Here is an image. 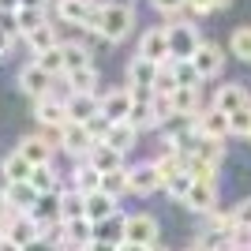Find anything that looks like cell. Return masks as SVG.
I'll return each mask as SVG.
<instances>
[{
    "instance_id": "cell-26",
    "label": "cell",
    "mask_w": 251,
    "mask_h": 251,
    "mask_svg": "<svg viewBox=\"0 0 251 251\" xmlns=\"http://www.w3.org/2000/svg\"><path fill=\"white\" fill-rule=\"evenodd\" d=\"M64 45V75L72 72H83V68H94V56H90V49H86L83 42H60Z\"/></svg>"
},
{
    "instance_id": "cell-46",
    "label": "cell",
    "mask_w": 251,
    "mask_h": 251,
    "mask_svg": "<svg viewBox=\"0 0 251 251\" xmlns=\"http://www.w3.org/2000/svg\"><path fill=\"white\" fill-rule=\"evenodd\" d=\"M15 218V210H11V202H8V191L0 188V225H4V221H11Z\"/></svg>"
},
{
    "instance_id": "cell-49",
    "label": "cell",
    "mask_w": 251,
    "mask_h": 251,
    "mask_svg": "<svg viewBox=\"0 0 251 251\" xmlns=\"http://www.w3.org/2000/svg\"><path fill=\"white\" fill-rule=\"evenodd\" d=\"M0 11H19V0H0Z\"/></svg>"
},
{
    "instance_id": "cell-35",
    "label": "cell",
    "mask_w": 251,
    "mask_h": 251,
    "mask_svg": "<svg viewBox=\"0 0 251 251\" xmlns=\"http://www.w3.org/2000/svg\"><path fill=\"white\" fill-rule=\"evenodd\" d=\"M229 49H232V56H236V60L251 64V26H236V30H232Z\"/></svg>"
},
{
    "instance_id": "cell-23",
    "label": "cell",
    "mask_w": 251,
    "mask_h": 251,
    "mask_svg": "<svg viewBox=\"0 0 251 251\" xmlns=\"http://www.w3.org/2000/svg\"><path fill=\"white\" fill-rule=\"evenodd\" d=\"M4 191H8V202H11L15 214H30V210L38 206V199H42V195L30 188V180H26V184H8Z\"/></svg>"
},
{
    "instance_id": "cell-16",
    "label": "cell",
    "mask_w": 251,
    "mask_h": 251,
    "mask_svg": "<svg viewBox=\"0 0 251 251\" xmlns=\"http://www.w3.org/2000/svg\"><path fill=\"white\" fill-rule=\"evenodd\" d=\"M49 86H52V79L38 68V64H26V68L19 72V90H23V94H30L34 101H38V98H49L52 94Z\"/></svg>"
},
{
    "instance_id": "cell-17",
    "label": "cell",
    "mask_w": 251,
    "mask_h": 251,
    "mask_svg": "<svg viewBox=\"0 0 251 251\" xmlns=\"http://www.w3.org/2000/svg\"><path fill=\"white\" fill-rule=\"evenodd\" d=\"M101 113V98L98 94H72L68 98V124H86Z\"/></svg>"
},
{
    "instance_id": "cell-5",
    "label": "cell",
    "mask_w": 251,
    "mask_h": 251,
    "mask_svg": "<svg viewBox=\"0 0 251 251\" xmlns=\"http://www.w3.org/2000/svg\"><path fill=\"white\" fill-rule=\"evenodd\" d=\"M4 240L19 244L23 251L34 248V244L42 240V229H38V221L30 218V214H15L11 221H4Z\"/></svg>"
},
{
    "instance_id": "cell-42",
    "label": "cell",
    "mask_w": 251,
    "mask_h": 251,
    "mask_svg": "<svg viewBox=\"0 0 251 251\" xmlns=\"http://www.w3.org/2000/svg\"><path fill=\"white\" fill-rule=\"evenodd\" d=\"M232 225H236L240 232H251V199H244L240 206L232 210Z\"/></svg>"
},
{
    "instance_id": "cell-55",
    "label": "cell",
    "mask_w": 251,
    "mask_h": 251,
    "mask_svg": "<svg viewBox=\"0 0 251 251\" xmlns=\"http://www.w3.org/2000/svg\"><path fill=\"white\" fill-rule=\"evenodd\" d=\"M154 251H165V248H154Z\"/></svg>"
},
{
    "instance_id": "cell-14",
    "label": "cell",
    "mask_w": 251,
    "mask_h": 251,
    "mask_svg": "<svg viewBox=\"0 0 251 251\" xmlns=\"http://www.w3.org/2000/svg\"><path fill=\"white\" fill-rule=\"evenodd\" d=\"M184 206L206 218L210 210L218 206V184H210V180H195V184H191V191H188V199H184Z\"/></svg>"
},
{
    "instance_id": "cell-39",
    "label": "cell",
    "mask_w": 251,
    "mask_h": 251,
    "mask_svg": "<svg viewBox=\"0 0 251 251\" xmlns=\"http://www.w3.org/2000/svg\"><path fill=\"white\" fill-rule=\"evenodd\" d=\"M83 127H86V135H90V143L98 147V143H105V135H109V127H113V124H109V120H105V116L98 113L94 120H86Z\"/></svg>"
},
{
    "instance_id": "cell-24",
    "label": "cell",
    "mask_w": 251,
    "mask_h": 251,
    "mask_svg": "<svg viewBox=\"0 0 251 251\" xmlns=\"http://www.w3.org/2000/svg\"><path fill=\"white\" fill-rule=\"evenodd\" d=\"M86 161L98 169V176H105V173H116V169H124V154H116V150H109L105 143H98L90 154H86Z\"/></svg>"
},
{
    "instance_id": "cell-2",
    "label": "cell",
    "mask_w": 251,
    "mask_h": 251,
    "mask_svg": "<svg viewBox=\"0 0 251 251\" xmlns=\"http://www.w3.org/2000/svg\"><path fill=\"white\" fill-rule=\"evenodd\" d=\"M120 244L157 248V221L150 214H127V218H120Z\"/></svg>"
},
{
    "instance_id": "cell-15",
    "label": "cell",
    "mask_w": 251,
    "mask_h": 251,
    "mask_svg": "<svg viewBox=\"0 0 251 251\" xmlns=\"http://www.w3.org/2000/svg\"><path fill=\"white\" fill-rule=\"evenodd\" d=\"M248 90H244L240 83H225V86H218V94H214V109L218 113H225V116H232V113H240V109H248Z\"/></svg>"
},
{
    "instance_id": "cell-33",
    "label": "cell",
    "mask_w": 251,
    "mask_h": 251,
    "mask_svg": "<svg viewBox=\"0 0 251 251\" xmlns=\"http://www.w3.org/2000/svg\"><path fill=\"white\" fill-rule=\"evenodd\" d=\"M127 184H131L127 169H116V173H105V176H101V191H105V195H113L116 202H120V195H127Z\"/></svg>"
},
{
    "instance_id": "cell-18",
    "label": "cell",
    "mask_w": 251,
    "mask_h": 251,
    "mask_svg": "<svg viewBox=\"0 0 251 251\" xmlns=\"http://www.w3.org/2000/svg\"><path fill=\"white\" fill-rule=\"evenodd\" d=\"M19 150L23 157H26V161H30L34 169L38 165H52V147H49V139L45 135H26V139H19Z\"/></svg>"
},
{
    "instance_id": "cell-10",
    "label": "cell",
    "mask_w": 251,
    "mask_h": 251,
    "mask_svg": "<svg viewBox=\"0 0 251 251\" xmlns=\"http://www.w3.org/2000/svg\"><path fill=\"white\" fill-rule=\"evenodd\" d=\"M191 64H195L199 79H214V75H221V68H225V52H221V45H214V42H199Z\"/></svg>"
},
{
    "instance_id": "cell-30",
    "label": "cell",
    "mask_w": 251,
    "mask_h": 251,
    "mask_svg": "<svg viewBox=\"0 0 251 251\" xmlns=\"http://www.w3.org/2000/svg\"><path fill=\"white\" fill-rule=\"evenodd\" d=\"M26 45H30V52L34 56H42V52H49V49H56V30H52V23H45V26H38V30H30L26 34Z\"/></svg>"
},
{
    "instance_id": "cell-43",
    "label": "cell",
    "mask_w": 251,
    "mask_h": 251,
    "mask_svg": "<svg viewBox=\"0 0 251 251\" xmlns=\"http://www.w3.org/2000/svg\"><path fill=\"white\" fill-rule=\"evenodd\" d=\"M188 11H195V15H210V11H218V0H188Z\"/></svg>"
},
{
    "instance_id": "cell-1",
    "label": "cell",
    "mask_w": 251,
    "mask_h": 251,
    "mask_svg": "<svg viewBox=\"0 0 251 251\" xmlns=\"http://www.w3.org/2000/svg\"><path fill=\"white\" fill-rule=\"evenodd\" d=\"M86 30H94L98 38H105V42L116 45V42H124L127 34L135 30V11H131V4H101V8H94Z\"/></svg>"
},
{
    "instance_id": "cell-50",
    "label": "cell",
    "mask_w": 251,
    "mask_h": 251,
    "mask_svg": "<svg viewBox=\"0 0 251 251\" xmlns=\"http://www.w3.org/2000/svg\"><path fill=\"white\" fill-rule=\"evenodd\" d=\"M0 251H23L19 244H11V240H0Z\"/></svg>"
},
{
    "instance_id": "cell-56",
    "label": "cell",
    "mask_w": 251,
    "mask_h": 251,
    "mask_svg": "<svg viewBox=\"0 0 251 251\" xmlns=\"http://www.w3.org/2000/svg\"><path fill=\"white\" fill-rule=\"evenodd\" d=\"M248 139H251V131H248Z\"/></svg>"
},
{
    "instance_id": "cell-8",
    "label": "cell",
    "mask_w": 251,
    "mask_h": 251,
    "mask_svg": "<svg viewBox=\"0 0 251 251\" xmlns=\"http://www.w3.org/2000/svg\"><path fill=\"white\" fill-rule=\"evenodd\" d=\"M127 176H131L127 191H131V195H139V199H147V195H154V191L165 188V184H161V173H157L154 161H143V165L127 169Z\"/></svg>"
},
{
    "instance_id": "cell-31",
    "label": "cell",
    "mask_w": 251,
    "mask_h": 251,
    "mask_svg": "<svg viewBox=\"0 0 251 251\" xmlns=\"http://www.w3.org/2000/svg\"><path fill=\"white\" fill-rule=\"evenodd\" d=\"M68 86H72V94H98V72L94 68H83V72H72L64 75Z\"/></svg>"
},
{
    "instance_id": "cell-53",
    "label": "cell",
    "mask_w": 251,
    "mask_h": 251,
    "mask_svg": "<svg viewBox=\"0 0 251 251\" xmlns=\"http://www.w3.org/2000/svg\"><path fill=\"white\" fill-rule=\"evenodd\" d=\"M229 4H232V0H218V8H229Z\"/></svg>"
},
{
    "instance_id": "cell-54",
    "label": "cell",
    "mask_w": 251,
    "mask_h": 251,
    "mask_svg": "<svg viewBox=\"0 0 251 251\" xmlns=\"http://www.w3.org/2000/svg\"><path fill=\"white\" fill-rule=\"evenodd\" d=\"M0 240H4V225H0Z\"/></svg>"
},
{
    "instance_id": "cell-40",
    "label": "cell",
    "mask_w": 251,
    "mask_h": 251,
    "mask_svg": "<svg viewBox=\"0 0 251 251\" xmlns=\"http://www.w3.org/2000/svg\"><path fill=\"white\" fill-rule=\"evenodd\" d=\"M248 131H251V105L229 116V135H248Z\"/></svg>"
},
{
    "instance_id": "cell-3",
    "label": "cell",
    "mask_w": 251,
    "mask_h": 251,
    "mask_svg": "<svg viewBox=\"0 0 251 251\" xmlns=\"http://www.w3.org/2000/svg\"><path fill=\"white\" fill-rule=\"evenodd\" d=\"M101 98V116L109 124H124L127 113H131V105H135V94H131V86H116L109 94H98Z\"/></svg>"
},
{
    "instance_id": "cell-22",
    "label": "cell",
    "mask_w": 251,
    "mask_h": 251,
    "mask_svg": "<svg viewBox=\"0 0 251 251\" xmlns=\"http://www.w3.org/2000/svg\"><path fill=\"white\" fill-rule=\"evenodd\" d=\"M169 101H173V116H199V86H176Z\"/></svg>"
},
{
    "instance_id": "cell-27",
    "label": "cell",
    "mask_w": 251,
    "mask_h": 251,
    "mask_svg": "<svg viewBox=\"0 0 251 251\" xmlns=\"http://www.w3.org/2000/svg\"><path fill=\"white\" fill-rule=\"evenodd\" d=\"M135 143H139V131L127 124V120H124V124H113V127H109V135H105V147L116 150V154H127Z\"/></svg>"
},
{
    "instance_id": "cell-38",
    "label": "cell",
    "mask_w": 251,
    "mask_h": 251,
    "mask_svg": "<svg viewBox=\"0 0 251 251\" xmlns=\"http://www.w3.org/2000/svg\"><path fill=\"white\" fill-rule=\"evenodd\" d=\"M173 79H176V86H199L202 83L191 60H173Z\"/></svg>"
},
{
    "instance_id": "cell-41",
    "label": "cell",
    "mask_w": 251,
    "mask_h": 251,
    "mask_svg": "<svg viewBox=\"0 0 251 251\" xmlns=\"http://www.w3.org/2000/svg\"><path fill=\"white\" fill-rule=\"evenodd\" d=\"M150 8L161 11V15H169V19H176L180 11L188 8V0H150Z\"/></svg>"
},
{
    "instance_id": "cell-9",
    "label": "cell",
    "mask_w": 251,
    "mask_h": 251,
    "mask_svg": "<svg viewBox=\"0 0 251 251\" xmlns=\"http://www.w3.org/2000/svg\"><path fill=\"white\" fill-rule=\"evenodd\" d=\"M34 120H38V124L42 127H56V131H60L64 124H68V101H64V98H38V101H34Z\"/></svg>"
},
{
    "instance_id": "cell-52",
    "label": "cell",
    "mask_w": 251,
    "mask_h": 251,
    "mask_svg": "<svg viewBox=\"0 0 251 251\" xmlns=\"http://www.w3.org/2000/svg\"><path fill=\"white\" fill-rule=\"evenodd\" d=\"M188 251H206V244H202V240H195V244H191Z\"/></svg>"
},
{
    "instance_id": "cell-44",
    "label": "cell",
    "mask_w": 251,
    "mask_h": 251,
    "mask_svg": "<svg viewBox=\"0 0 251 251\" xmlns=\"http://www.w3.org/2000/svg\"><path fill=\"white\" fill-rule=\"evenodd\" d=\"M83 251H120V240H101V236H94Z\"/></svg>"
},
{
    "instance_id": "cell-13",
    "label": "cell",
    "mask_w": 251,
    "mask_h": 251,
    "mask_svg": "<svg viewBox=\"0 0 251 251\" xmlns=\"http://www.w3.org/2000/svg\"><path fill=\"white\" fill-rule=\"evenodd\" d=\"M83 202H86V221H90L94 229L105 225L109 218H116V199H113V195H105L101 188L90 191V195H83Z\"/></svg>"
},
{
    "instance_id": "cell-7",
    "label": "cell",
    "mask_w": 251,
    "mask_h": 251,
    "mask_svg": "<svg viewBox=\"0 0 251 251\" xmlns=\"http://www.w3.org/2000/svg\"><path fill=\"white\" fill-rule=\"evenodd\" d=\"M56 236H60L56 244H60L64 251H83L86 244L98 236V229H94V225H90L86 218H79V221H64L60 229H56Z\"/></svg>"
},
{
    "instance_id": "cell-32",
    "label": "cell",
    "mask_w": 251,
    "mask_h": 251,
    "mask_svg": "<svg viewBox=\"0 0 251 251\" xmlns=\"http://www.w3.org/2000/svg\"><path fill=\"white\" fill-rule=\"evenodd\" d=\"M34 64H38V68H42L49 79H60V75H64V45L42 52V56H34Z\"/></svg>"
},
{
    "instance_id": "cell-20",
    "label": "cell",
    "mask_w": 251,
    "mask_h": 251,
    "mask_svg": "<svg viewBox=\"0 0 251 251\" xmlns=\"http://www.w3.org/2000/svg\"><path fill=\"white\" fill-rule=\"evenodd\" d=\"M154 79H157V64L143 60V56L127 64V86L131 90H154Z\"/></svg>"
},
{
    "instance_id": "cell-51",
    "label": "cell",
    "mask_w": 251,
    "mask_h": 251,
    "mask_svg": "<svg viewBox=\"0 0 251 251\" xmlns=\"http://www.w3.org/2000/svg\"><path fill=\"white\" fill-rule=\"evenodd\" d=\"M120 251H154V248H139V244H120Z\"/></svg>"
},
{
    "instance_id": "cell-45",
    "label": "cell",
    "mask_w": 251,
    "mask_h": 251,
    "mask_svg": "<svg viewBox=\"0 0 251 251\" xmlns=\"http://www.w3.org/2000/svg\"><path fill=\"white\" fill-rule=\"evenodd\" d=\"M0 30H4V34H11V38L19 34V23H15V11H0Z\"/></svg>"
},
{
    "instance_id": "cell-29",
    "label": "cell",
    "mask_w": 251,
    "mask_h": 251,
    "mask_svg": "<svg viewBox=\"0 0 251 251\" xmlns=\"http://www.w3.org/2000/svg\"><path fill=\"white\" fill-rule=\"evenodd\" d=\"M56 184H60V176H56V169H52V165H38L30 173V188L38 191L42 199H45V195H56Z\"/></svg>"
},
{
    "instance_id": "cell-25",
    "label": "cell",
    "mask_w": 251,
    "mask_h": 251,
    "mask_svg": "<svg viewBox=\"0 0 251 251\" xmlns=\"http://www.w3.org/2000/svg\"><path fill=\"white\" fill-rule=\"evenodd\" d=\"M56 11H60L64 23L86 26V23H90V15H94V4H90V0H56Z\"/></svg>"
},
{
    "instance_id": "cell-19",
    "label": "cell",
    "mask_w": 251,
    "mask_h": 251,
    "mask_svg": "<svg viewBox=\"0 0 251 251\" xmlns=\"http://www.w3.org/2000/svg\"><path fill=\"white\" fill-rule=\"evenodd\" d=\"M56 218H60V225H64V221H79V218H86V202H83V195H79L75 188L56 191Z\"/></svg>"
},
{
    "instance_id": "cell-11",
    "label": "cell",
    "mask_w": 251,
    "mask_h": 251,
    "mask_svg": "<svg viewBox=\"0 0 251 251\" xmlns=\"http://www.w3.org/2000/svg\"><path fill=\"white\" fill-rule=\"evenodd\" d=\"M229 135V116L210 109V113H199L195 116V139H206V143H221Z\"/></svg>"
},
{
    "instance_id": "cell-21",
    "label": "cell",
    "mask_w": 251,
    "mask_h": 251,
    "mask_svg": "<svg viewBox=\"0 0 251 251\" xmlns=\"http://www.w3.org/2000/svg\"><path fill=\"white\" fill-rule=\"evenodd\" d=\"M0 173H4V180H8V184H26V180H30V173H34V165L19 154V150H11V154L0 161Z\"/></svg>"
},
{
    "instance_id": "cell-4",
    "label": "cell",
    "mask_w": 251,
    "mask_h": 251,
    "mask_svg": "<svg viewBox=\"0 0 251 251\" xmlns=\"http://www.w3.org/2000/svg\"><path fill=\"white\" fill-rule=\"evenodd\" d=\"M135 56H143V60H150V64L173 60V56H169V26H150V30L139 38V52Z\"/></svg>"
},
{
    "instance_id": "cell-34",
    "label": "cell",
    "mask_w": 251,
    "mask_h": 251,
    "mask_svg": "<svg viewBox=\"0 0 251 251\" xmlns=\"http://www.w3.org/2000/svg\"><path fill=\"white\" fill-rule=\"evenodd\" d=\"M15 23H19V34L26 38L30 30H38V26H45L49 23V15H45L42 8H19L15 11Z\"/></svg>"
},
{
    "instance_id": "cell-12",
    "label": "cell",
    "mask_w": 251,
    "mask_h": 251,
    "mask_svg": "<svg viewBox=\"0 0 251 251\" xmlns=\"http://www.w3.org/2000/svg\"><path fill=\"white\" fill-rule=\"evenodd\" d=\"M60 150H64V154H72L75 161H79V157L86 161V154L94 150V143H90V135H86L83 124H64L60 127Z\"/></svg>"
},
{
    "instance_id": "cell-48",
    "label": "cell",
    "mask_w": 251,
    "mask_h": 251,
    "mask_svg": "<svg viewBox=\"0 0 251 251\" xmlns=\"http://www.w3.org/2000/svg\"><path fill=\"white\" fill-rule=\"evenodd\" d=\"M45 4L49 0H19V8H42V11H45Z\"/></svg>"
},
{
    "instance_id": "cell-36",
    "label": "cell",
    "mask_w": 251,
    "mask_h": 251,
    "mask_svg": "<svg viewBox=\"0 0 251 251\" xmlns=\"http://www.w3.org/2000/svg\"><path fill=\"white\" fill-rule=\"evenodd\" d=\"M188 154L199 157L202 165H210V169L221 165V143H206V139H199V143H195V150H188Z\"/></svg>"
},
{
    "instance_id": "cell-37",
    "label": "cell",
    "mask_w": 251,
    "mask_h": 251,
    "mask_svg": "<svg viewBox=\"0 0 251 251\" xmlns=\"http://www.w3.org/2000/svg\"><path fill=\"white\" fill-rule=\"evenodd\" d=\"M191 184H195V180H191V173H188V169H184V173H176L173 180H165V191H169V199L184 202V199H188V191H191Z\"/></svg>"
},
{
    "instance_id": "cell-6",
    "label": "cell",
    "mask_w": 251,
    "mask_h": 251,
    "mask_svg": "<svg viewBox=\"0 0 251 251\" xmlns=\"http://www.w3.org/2000/svg\"><path fill=\"white\" fill-rule=\"evenodd\" d=\"M199 49V34L191 23H176V26H169V56L173 60H191Z\"/></svg>"
},
{
    "instance_id": "cell-47",
    "label": "cell",
    "mask_w": 251,
    "mask_h": 251,
    "mask_svg": "<svg viewBox=\"0 0 251 251\" xmlns=\"http://www.w3.org/2000/svg\"><path fill=\"white\" fill-rule=\"evenodd\" d=\"M11 42H15V38L0 30V60H4V56H8V52H11Z\"/></svg>"
},
{
    "instance_id": "cell-28",
    "label": "cell",
    "mask_w": 251,
    "mask_h": 251,
    "mask_svg": "<svg viewBox=\"0 0 251 251\" xmlns=\"http://www.w3.org/2000/svg\"><path fill=\"white\" fill-rule=\"evenodd\" d=\"M72 188L79 191V195H90V191L101 188V176H98V169L90 165V161H75V169H72Z\"/></svg>"
}]
</instances>
